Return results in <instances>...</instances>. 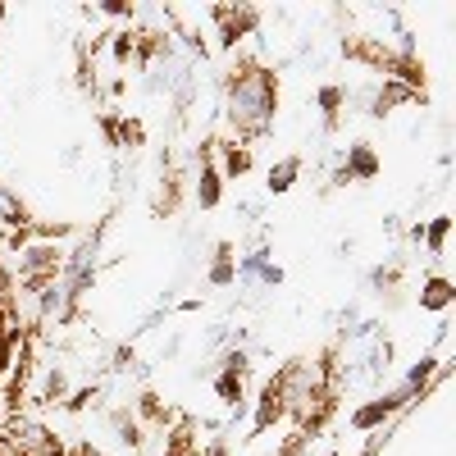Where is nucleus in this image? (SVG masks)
Returning a JSON list of instances; mask_svg holds the SVG:
<instances>
[{
  "label": "nucleus",
  "mask_w": 456,
  "mask_h": 456,
  "mask_svg": "<svg viewBox=\"0 0 456 456\" xmlns=\"http://www.w3.org/2000/svg\"><path fill=\"white\" fill-rule=\"evenodd\" d=\"M384 411H388V402H374V406H365V411H361V425H374Z\"/></svg>",
  "instance_id": "nucleus-4"
},
{
  "label": "nucleus",
  "mask_w": 456,
  "mask_h": 456,
  "mask_svg": "<svg viewBox=\"0 0 456 456\" xmlns=\"http://www.w3.org/2000/svg\"><path fill=\"white\" fill-rule=\"evenodd\" d=\"M14 443H19V452L23 456H64L60 452V443H55V434H46L42 425H23L19 434H10Z\"/></svg>",
  "instance_id": "nucleus-2"
},
{
  "label": "nucleus",
  "mask_w": 456,
  "mask_h": 456,
  "mask_svg": "<svg viewBox=\"0 0 456 456\" xmlns=\"http://www.w3.org/2000/svg\"><path fill=\"white\" fill-rule=\"evenodd\" d=\"M270 105H274L270 78H265L260 69H247L242 78L233 83V119H238L242 128H260V119L270 114Z\"/></svg>",
  "instance_id": "nucleus-1"
},
{
  "label": "nucleus",
  "mask_w": 456,
  "mask_h": 456,
  "mask_svg": "<svg viewBox=\"0 0 456 456\" xmlns=\"http://www.w3.org/2000/svg\"><path fill=\"white\" fill-rule=\"evenodd\" d=\"M447 301H452V288H447L443 279H434V283H429V292H425V306H434V311H438V306H447Z\"/></svg>",
  "instance_id": "nucleus-3"
},
{
  "label": "nucleus",
  "mask_w": 456,
  "mask_h": 456,
  "mask_svg": "<svg viewBox=\"0 0 456 456\" xmlns=\"http://www.w3.org/2000/svg\"><path fill=\"white\" fill-rule=\"evenodd\" d=\"M215 192H219V187H215V174H206V183H201V201L210 206V201H215Z\"/></svg>",
  "instance_id": "nucleus-6"
},
{
  "label": "nucleus",
  "mask_w": 456,
  "mask_h": 456,
  "mask_svg": "<svg viewBox=\"0 0 456 456\" xmlns=\"http://www.w3.org/2000/svg\"><path fill=\"white\" fill-rule=\"evenodd\" d=\"M0 456H23V452H19V443H14L10 434H0Z\"/></svg>",
  "instance_id": "nucleus-5"
},
{
  "label": "nucleus",
  "mask_w": 456,
  "mask_h": 456,
  "mask_svg": "<svg viewBox=\"0 0 456 456\" xmlns=\"http://www.w3.org/2000/svg\"><path fill=\"white\" fill-rule=\"evenodd\" d=\"M0 14H5V10H0Z\"/></svg>",
  "instance_id": "nucleus-8"
},
{
  "label": "nucleus",
  "mask_w": 456,
  "mask_h": 456,
  "mask_svg": "<svg viewBox=\"0 0 456 456\" xmlns=\"http://www.w3.org/2000/svg\"><path fill=\"white\" fill-rule=\"evenodd\" d=\"M187 456H201V452H187Z\"/></svg>",
  "instance_id": "nucleus-7"
}]
</instances>
